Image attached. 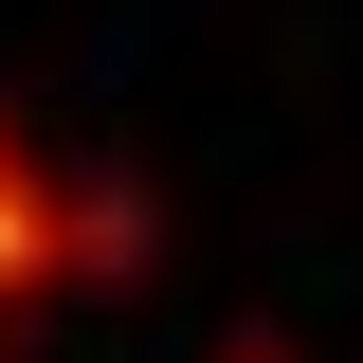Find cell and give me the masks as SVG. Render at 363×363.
<instances>
[{
  "label": "cell",
  "mask_w": 363,
  "mask_h": 363,
  "mask_svg": "<svg viewBox=\"0 0 363 363\" xmlns=\"http://www.w3.org/2000/svg\"><path fill=\"white\" fill-rule=\"evenodd\" d=\"M109 255H128V218H109V200H73L37 145L0 128V309H37V291H73V272H109Z\"/></svg>",
  "instance_id": "6da1fadb"
}]
</instances>
